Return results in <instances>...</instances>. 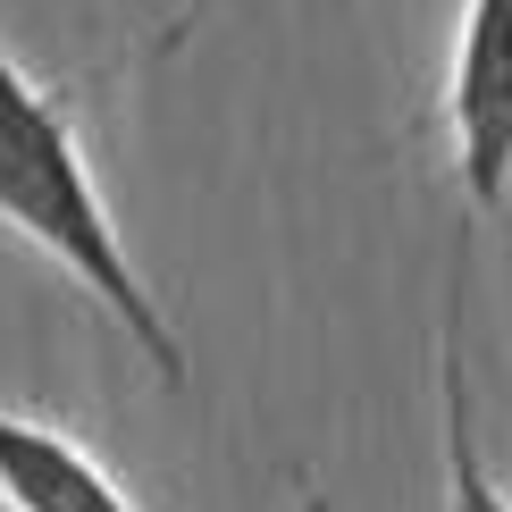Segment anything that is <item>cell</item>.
Segmentation results:
<instances>
[{"mask_svg":"<svg viewBox=\"0 0 512 512\" xmlns=\"http://www.w3.org/2000/svg\"><path fill=\"white\" fill-rule=\"evenodd\" d=\"M0 227L17 244H34L42 261L68 269L135 336V353L160 370V387H185V345H177L160 294L143 286V269L126 261V244L110 227V202H101V177L84 160L68 84L26 76L9 59V42H0Z\"/></svg>","mask_w":512,"mask_h":512,"instance_id":"6da1fadb","label":"cell"},{"mask_svg":"<svg viewBox=\"0 0 512 512\" xmlns=\"http://www.w3.org/2000/svg\"><path fill=\"white\" fill-rule=\"evenodd\" d=\"M445 135H454L462 202H512V0H462L454 59H445Z\"/></svg>","mask_w":512,"mask_h":512,"instance_id":"7a4b0ae2","label":"cell"},{"mask_svg":"<svg viewBox=\"0 0 512 512\" xmlns=\"http://www.w3.org/2000/svg\"><path fill=\"white\" fill-rule=\"evenodd\" d=\"M0 504L9 512H135V496L68 429L0 403Z\"/></svg>","mask_w":512,"mask_h":512,"instance_id":"3957f363","label":"cell"},{"mask_svg":"<svg viewBox=\"0 0 512 512\" xmlns=\"http://www.w3.org/2000/svg\"><path fill=\"white\" fill-rule=\"evenodd\" d=\"M462 286L471 252H454L445 277V328H437V395H445V512H512V496L479 462V420H471V370H462Z\"/></svg>","mask_w":512,"mask_h":512,"instance_id":"277c9868","label":"cell"},{"mask_svg":"<svg viewBox=\"0 0 512 512\" xmlns=\"http://www.w3.org/2000/svg\"><path fill=\"white\" fill-rule=\"evenodd\" d=\"M210 9H219V0H177V9H168L160 26L143 34V51H135V68H160V59H177L185 42L202 34V17H210Z\"/></svg>","mask_w":512,"mask_h":512,"instance_id":"5b68a950","label":"cell"},{"mask_svg":"<svg viewBox=\"0 0 512 512\" xmlns=\"http://www.w3.org/2000/svg\"><path fill=\"white\" fill-rule=\"evenodd\" d=\"M303 512H328V496H319V487H311V496H303Z\"/></svg>","mask_w":512,"mask_h":512,"instance_id":"8992f818","label":"cell"}]
</instances>
